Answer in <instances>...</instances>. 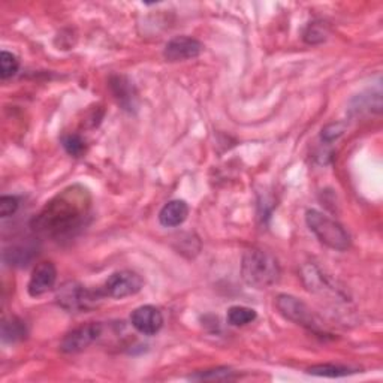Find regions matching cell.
Returning a JSON list of instances; mask_svg holds the SVG:
<instances>
[{
    "mask_svg": "<svg viewBox=\"0 0 383 383\" xmlns=\"http://www.w3.org/2000/svg\"><path fill=\"white\" fill-rule=\"evenodd\" d=\"M92 195L81 184H74L47 202L32 220V229L51 240H67L80 232L88 222Z\"/></svg>",
    "mask_w": 383,
    "mask_h": 383,
    "instance_id": "1",
    "label": "cell"
},
{
    "mask_svg": "<svg viewBox=\"0 0 383 383\" xmlns=\"http://www.w3.org/2000/svg\"><path fill=\"white\" fill-rule=\"evenodd\" d=\"M280 263L271 252L250 249L241 261V277L254 289H268L280 279Z\"/></svg>",
    "mask_w": 383,
    "mask_h": 383,
    "instance_id": "2",
    "label": "cell"
},
{
    "mask_svg": "<svg viewBox=\"0 0 383 383\" xmlns=\"http://www.w3.org/2000/svg\"><path fill=\"white\" fill-rule=\"evenodd\" d=\"M306 222L310 231L327 247L345 252L350 245V237L346 229L339 222L331 219L329 215L318 210H309L306 213Z\"/></svg>",
    "mask_w": 383,
    "mask_h": 383,
    "instance_id": "3",
    "label": "cell"
},
{
    "mask_svg": "<svg viewBox=\"0 0 383 383\" xmlns=\"http://www.w3.org/2000/svg\"><path fill=\"white\" fill-rule=\"evenodd\" d=\"M104 297V291H90L75 282L65 283L57 292V301L60 307L71 313L92 310L97 307Z\"/></svg>",
    "mask_w": 383,
    "mask_h": 383,
    "instance_id": "4",
    "label": "cell"
},
{
    "mask_svg": "<svg viewBox=\"0 0 383 383\" xmlns=\"http://www.w3.org/2000/svg\"><path fill=\"white\" fill-rule=\"evenodd\" d=\"M142 286L144 282L140 274H136L135 271L123 270L111 274L105 282L102 291L106 297L122 300L138 293L142 289Z\"/></svg>",
    "mask_w": 383,
    "mask_h": 383,
    "instance_id": "5",
    "label": "cell"
},
{
    "mask_svg": "<svg viewBox=\"0 0 383 383\" xmlns=\"http://www.w3.org/2000/svg\"><path fill=\"white\" fill-rule=\"evenodd\" d=\"M276 307L286 319L298 323V325L306 327L310 331L319 332V323L314 319L313 313L306 304L300 301L298 298L292 295H279L276 301Z\"/></svg>",
    "mask_w": 383,
    "mask_h": 383,
    "instance_id": "6",
    "label": "cell"
},
{
    "mask_svg": "<svg viewBox=\"0 0 383 383\" xmlns=\"http://www.w3.org/2000/svg\"><path fill=\"white\" fill-rule=\"evenodd\" d=\"M102 334L101 323L90 322L67 332L60 343V350L65 353H78L87 349Z\"/></svg>",
    "mask_w": 383,
    "mask_h": 383,
    "instance_id": "7",
    "label": "cell"
},
{
    "mask_svg": "<svg viewBox=\"0 0 383 383\" xmlns=\"http://www.w3.org/2000/svg\"><path fill=\"white\" fill-rule=\"evenodd\" d=\"M202 44L195 38L177 36L166 44L163 57L168 62H183L198 57L202 53Z\"/></svg>",
    "mask_w": 383,
    "mask_h": 383,
    "instance_id": "8",
    "label": "cell"
},
{
    "mask_svg": "<svg viewBox=\"0 0 383 383\" xmlns=\"http://www.w3.org/2000/svg\"><path fill=\"white\" fill-rule=\"evenodd\" d=\"M57 280V270L54 267L53 262H41L36 265V268L33 270L31 280H28L27 284V291L28 295L36 298V297H42L44 293L50 292Z\"/></svg>",
    "mask_w": 383,
    "mask_h": 383,
    "instance_id": "9",
    "label": "cell"
},
{
    "mask_svg": "<svg viewBox=\"0 0 383 383\" xmlns=\"http://www.w3.org/2000/svg\"><path fill=\"white\" fill-rule=\"evenodd\" d=\"M131 322L132 327L144 336H154L163 325V316L159 309L153 306H142L132 313Z\"/></svg>",
    "mask_w": 383,
    "mask_h": 383,
    "instance_id": "10",
    "label": "cell"
},
{
    "mask_svg": "<svg viewBox=\"0 0 383 383\" xmlns=\"http://www.w3.org/2000/svg\"><path fill=\"white\" fill-rule=\"evenodd\" d=\"M189 205L181 199H174L163 205L159 213V222L165 228H175L188 219Z\"/></svg>",
    "mask_w": 383,
    "mask_h": 383,
    "instance_id": "11",
    "label": "cell"
},
{
    "mask_svg": "<svg viewBox=\"0 0 383 383\" xmlns=\"http://www.w3.org/2000/svg\"><path fill=\"white\" fill-rule=\"evenodd\" d=\"M111 90L117 99L120 101V104L124 108H131L135 106V92H133V85L127 81V78L124 76H113L111 78Z\"/></svg>",
    "mask_w": 383,
    "mask_h": 383,
    "instance_id": "12",
    "label": "cell"
},
{
    "mask_svg": "<svg viewBox=\"0 0 383 383\" xmlns=\"http://www.w3.org/2000/svg\"><path fill=\"white\" fill-rule=\"evenodd\" d=\"M307 373L311 376H318V377L337 379V377L349 376L352 373H357V370H352L350 367H345V366H336V364H319V366L310 367Z\"/></svg>",
    "mask_w": 383,
    "mask_h": 383,
    "instance_id": "13",
    "label": "cell"
},
{
    "mask_svg": "<svg viewBox=\"0 0 383 383\" xmlns=\"http://www.w3.org/2000/svg\"><path fill=\"white\" fill-rule=\"evenodd\" d=\"M27 336V329L24 322H22L17 318H13L9 320H5L2 325V339L6 343H15L26 339Z\"/></svg>",
    "mask_w": 383,
    "mask_h": 383,
    "instance_id": "14",
    "label": "cell"
},
{
    "mask_svg": "<svg viewBox=\"0 0 383 383\" xmlns=\"http://www.w3.org/2000/svg\"><path fill=\"white\" fill-rule=\"evenodd\" d=\"M258 318L256 311L249 307L234 306L228 310V322L232 327H244L249 325L254 319Z\"/></svg>",
    "mask_w": 383,
    "mask_h": 383,
    "instance_id": "15",
    "label": "cell"
},
{
    "mask_svg": "<svg viewBox=\"0 0 383 383\" xmlns=\"http://www.w3.org/2000/svg\"><path fill=\"white\" fill-rule=\"evenodd\" d=\"M18 67L19 62L13 53H0V78H2V80H8V78L14 76L18 71Z\"/></svg>",
    "mask_w": 383,
    "mask_h": 383,
    "instance_id": "16",
    "label": "cell"
},
{
    "mask_svg": "<svg viewBox=\"0 0 383 383\" xmlns=\"http://www.w3.org/2000/svg\"><path fill=\"white\" fill-rule=\"evenodd\" d=\"M193 380H232L235 379V373L231 368L220 367V368H213V370H205L201 373H196V375L190 376Z\"/></svg>",
    "mask_w": 383,
    "mask_h": 383,
    "instance_id": "17",
    "label": "cell"
},
{
    "mask_svg": "<svg viewBox=\"0 0 383 383\" xmlns=\"http://www.w3.org/2000/svg\"><path fill=\"white\" fill-rule=\"evenodd\" d=\"M62 144L65 147V150L74 157H80L85 152V142H84V140L81 138L80 135H75V133L66 135L63 138V141H62Z\"/></svg>",
    "mask_w": 383,
    "mask_h": 383,
    "instance_id": "18",
    "label": "cell"
},
{
    "mask_svg": "<svg viewBox=\"0 0 383 383\" xmlns=\"http://www.w3.org/2000/svg\"><path fill=\"white\" fill-rule=\"evenodd\" d=\"M327 39V28L322 23H310L304 32V41L309 44H319Z\"/></svg>",
    "mask_w": 383,
    "mask_h": 383,
    "instance_id": "19",
    "label": "cell"
},
{
    "mask_svg": "<svg viewBox=\"0 0 383 383\" xmlns=\"http://www.w3.org/2000/svg\"><path fill=\"white\" fill-rule=\"evenodd\" d=\"M32 252H33V249H31V247H14L11 252H6L5 254H11V259H9V262H14L18 265H26L33 256Z\"/></svg>",
    "mask_w": 383,
    "mask_h": 383,
    "instance_id": "20",
    "label": "cell"
},
{
    "mask_svg": "<svg viewBox=\"0 0 383 383\" xmlns=\"http://www.w3.org/2000/svg\"><path fill=\"white\" fill-rule=\"evenodd\" d=\"M18 205L19 204L15 196H2V198H0V215L5 219L15 214V211L18 210Z\"/></svg>",
    "mask_w": 383,
    "mask_h": 383,
    "instance_id": "21",
    "label": "cell"
},
{
    "mask_svg": "<svg viewBox=\"0 0 383 383\" xmlns=\"http://www.w3.org/2000/svg\"><path fill=\"white\" fill-rule=\"evenodd\" d=\"M345 129H346V127L343 123H332L322 131V140L327 141V142L336 141V140L340 138L343 133H345Z\"/></svg>",
    "mask_w": 383,
    "mask_h": 383,
    "instance_id": "22",
    "label": "cell"
}]
</instances>
